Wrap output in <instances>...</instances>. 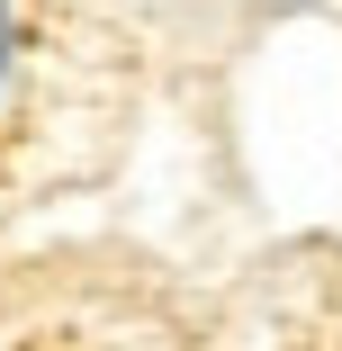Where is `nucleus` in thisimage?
<instances>
[{
	"label": "nucleus",
	"instance_id": "nucleus-1",
	"mask_svg": "<svg viewBox=\"0 0 342 351\" xmlns=\"http://www.w3.org/2000/svg\"><path fill=\"white\" fill-rule=\"evenodd\" d=\"M0 82H10V0H0Z\"/></svg>",
	"mask_w": 342,
	"mask_h": 351
}]
</instances>
